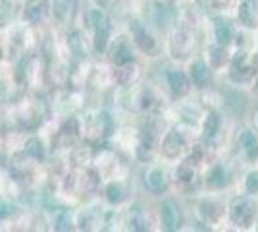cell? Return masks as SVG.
I'll return each mask as SVG.
<instances>
[{
  "label": "cell",
  "mask_w": 258,
  "mask_h": 232,
  "mask_svg": "<svg viewBox=\"0 0 258 232\" xmlns=\"http://www.w3.org/2000/svg\"><path fill=\"white\" fill-rule=\"evenodd\" d=\"M195 213L201 219V222L206 224V226L222 224V222L226 221V215H227V201L222 198V194L208 192L206 198L199 199Z\"/></svg>",
  "instance_id": "cell-2"
},
{
  "label": "cell",
  "mask_w": 258,
  "mask_h": 232,
  "mask_svg": "<svg viewBox=\"0 0 258 232\" xmlns=\"http://www.w3.org/2000/svg\"><path fill=\"white\" fill-rule=\"evenodd\" d=\"M252 126L258 130V109H256V112H254V116H252Z\"/></svg>",
  "instance_id": "cell-26"
},
{
  "label": "cell",
  "mask_w": 258,
  "mask_h": 232,
  "mask_svg": "<svg viewBox=\"0 0 258 232\" xmlns=\"http://www.w3.org/2000/svg\"><path fill=\"white\" fill-rule=\"evenodd\" d=\"M229 49H231V47H224V44H218V43H214V41L208 43L205 60L208 62V66L212 68L214 72H220L222 68H229L231 58H233Z\"/></svg>",
  "instance_id": "cell-12"
},
{
  "label": "cell",
  "mask_w": 258,
  "mask_h": 232,
  "mask_svg": "<svg viewBox=\"0 0 258 232\" xmlns=\"http://www.w3.org/2000/svg\"><path fill=\"white\" fill-rule=\"evenodd\" d=\"M258 219V205L256 198L247 194H237L235 198L227 201V215L226 221L233 224L235 228H252Z\"/></svg>",
  "instance_id": "cell-1"
},
{
  "label": "cell",
  "mask_w": 258,
  "mask_h": 232,
  "mask_svg": "<svg viewBox=\"0 0 258 232\" xmlns=\"http://www.w3.org/2000/svg\"><path fill=\"white\" fill-rule=\"evenodd\" d=\"M256 205H258V198H256Z\"/></svg>",
  "instance_id": "cell-27"
},
{
  "label": "cell",
  "mask_w": 258,
  "mask_h": 232,
  "mask_svg": "<svg viewBox=\"0 0 258 232\" xmlns=\"http://www.w3.org/2000/svg\"><path fill=\"white\" fill-rule=\"evenodd\" d=\"M237 147L247 165L258 163V130L254 126H245L237 133Z\"/></svg>",
  "instance_id": "cell-7"
},
{
  "label": "cell",
  "mask_w": 258,
  "mask_h": 232,
  "mask_svg": "<svg viewBox=\"0 0 258 232\" xmlns=\"http://www.w3.org/2000/svg\"><path fill=\"white\" fill-rule=\"evenodd\" d=\"M10 213H12V205L6 201V199H0V221L6 219Z\"/></svg>",
  "instance_id": "cell-25"
},
{
  "label": "cell",
  "mask_w": 258,
  "mask_h": 232,
  "mask_svg": "<svg viewBox=\"0 0 258 232\" xmlns=\"http://www.w3.org/2000/svg\"><path fill=\"white\" fill-rule=\"evenodd\" d=\"M210 22H212L210 23V29H212V41L214 43L224 44V47L235 44L241 27H237L235 23L231 22L227 16H224V14H216Z\"/></svg>",
  "instance_id": "cell-6"
},
{
  "label": "cell",
  "mask_w": 258,
  "mask_h": 232,
  "mask_svg": "<svg viewBox=\"0 0 258 232\" xmlns=\"http://www.w3.org/2000/svg\"><path fill=\"white\" fill-rule=\"evenodd\" d=\"M195 47H197V39L195 33L189 29H175L170 39V51H172L173 58H193L195 55Z\"/></svg>",
  "instance_id": "cell-8"
},
{
  "label": "cell",
  "mask_w": 258,
  "mask_h": 232,
  "mask_svg": "<svg viewBox=\"0 0 258 232\" xmlns=\"http://www.w3.org/2000/svg\"><path fill=\"white\" fill-rule=\"evenodd\" d=\"M233 184V176H231V170L229 165L224 161H214L210 163L205 172V186L208 192H216V194H222L224 190H227Z\"/></svg>",
  "instance_id": "cell-4"
},
{
  "label": "cell",
  "mask_w": 258,
  "mask_h": 232,
  "mask_svg": "<svg viewBox=\"0 0 258 232\" xmlns=\"http://www.w3.org/2000/svg\"><path fill=\"white\" fill-rule=\"evenodd\" d=\"M91 22H93V25L97 27V29H102V27H108V20H106V14L102 10H98V8H95V10H91Z\"/></svg>",
  "instance_id": "cell-23"
},
{
  "label": "cell",
  "mask_w": 258,
  "mask_h": 232,
  "mask_svg": "<svg viewBox=\"0 0 258 232\" xmlns=\"http://www.w3.org/2000/svg\"><path fill=\"white\" fill-rule=\"evenodd\" d=\"M41 14H43V0H31L27 6H25V10H23V18L27 20V22H39V18H41Z\"/></svg>",
  "instance_id": "cell-20"
},
{
  "label": "cell",
  "mask_w": 258,
  "mask_h": 232,
  "mask_svg": "<svg viewBox=\"0 0 258 232\" xmlns=\"http://www.w3.org/2000/svg\"><path fill=\"white\" fill-rule=\"evenodd\" d=\"M112 58H114V62H118V64H127L133 60V53H131V44L125 41V39H119L116 47H114V51H112Z\"/></svg>",
  "instance_id": "cell-19"
},
{
  "label": "cell",
  "mask_w": 258,
  "mask_h": 232,
  "mask_svg": "<svg viewBox=\"0 0 258 232\" xmlns=\"http://www.w3.org/2000/svg\"><path fill=\"white\" fill-rule=\"evenodd\" d=\"M52 222L56 230H68V228L72 226V215H70L68 211H58V213L54 215Z\"/></svg>",
  "instance_id": "cell-22"
},
{
  "label": "cell",
  "mask_w": 258,
  "mask_h": 232,
  "mask_svg": "<svg viewBox=\"0 0 258 232\" xmlns=\"http://www.w3.org/2000/svg\"><path fill=\"white\" fill-rule=\"evenodd\" d=\"M237 25L245 31H258V0H237Z\"/></svg>",
  "instance_id": "cell-9"
},
{
  "label": "cell",
  "mask_w": 258,
  "mask_h": 232,
  "mask_svg": "<svg viewBox=\"0 0 258 232\" xmlns=\"http://www.w3.org/2000/svg\"><path fill=\"white\" fill-rule=\"evenodd\" d=\"M247 97H243L239 89H227L226 93H222V111L231 116H243L247 112Z\"/></svg>",
  "instance_id": "cell-13"
},
{
  "label": "cell",
  "mask_w": 258,
  "mask_h": 232,
  "mask_svg": "<svg viewBox=\"0 0 258 232\" xmlns=\"http://www.w3.org/2000/svg\"><path fill=\"white\" fill-rule=\"evenodd\" d=\"M241 192L258 198V166H250L245 170V174L241 178Z\"/></svg>",
  "instance_id": "cell-16"
},
{
  "label": "cell",
  "mask_w": 258,
  "mask_h": 232,
  "mask_svg": "<svg viewBox=\"0 0 258 232\" xmlns=\"http://www.w3.org/2000/svg\"><path fill=\"white\" fill-rule=\"evenodd\" d=\"M145 182L151 190L160 192V190L166 188V172L162 170V166H152L145 174Z\"/></svg>",
  "instance_id": "cell-17"
},
{
  "label": "cell",
  "mask_w": 258,
  "mask_h": 232,
  "mask_svg": "<svg viewBox=\"0 0 258 232\" xmlns=\"http://www.w3.org/2000/svg\"><path fill=\"white\" fill-rule=\"evenodd\" d=\"M131 33H133V43L139 47L143 53L151 55L156 51V39L152 37V33L143 25L141 22L131 23Z\"/></svg>",
  "instance_id": "cell-14"
},
{
  "label": "cell",
  "mask_w": 258,
  "mask_h": 232,
  "mask_svg": "<svg viewBox=\"0 0 258 232\" xmlns=\"http://www.w3.org/2000/svg\"><path fill=\"white\" fill-rule=\"evenodd\" d=\"M224 132V111L222 109H208L201 122V140L205 145L212 147L220 140V135Z\"/></svg>",
  "instance_id": "cell-5"
},
{
  "label": "cell",
  "mask_w": 258,
  "mask_h": 232,
  "mask_svg": "<svg viewBox=\"0 0 258 232\" xmlns=\"http://www.w3.org/2000/svg\"><path fill=\"white\" fill-rule=\"evenodd\" d=\"M160 224L164 230H179L183 226V211L177 201L166 198L160 203Z\"/></svg>",
  "instance_id": "cell-10"
},
{
  "label": "cell",
  "mask_w": 258,
  "mask_h": 232,
  "mask_svg": "<svg viewBox=\"0 0 258 232\" xmlns=\"http://www.w3.org/2000/svg\"><path fill=\"white\" fill-rule=\"evenodd\" d=\"M25 151L31 155L33 159H39V161L44 159V145L39 137H31V140L25 144Z\"/></svg>",
  "instance_id": "cell-21"
},
{
  "label": "cell",
  "mask_w": 258,
  "mask_h": 232,
  "mask_svg": "<svg viewBox=\"0 0 258 232\" xmlns=\"http://www.w3.org/2000/svg\"><path fill=\"white\" fill-rule=\"evenodd\" d=\"M166 83L172 91L173 95L181 97V95H187L189 89H191V79L187 76V72H179V70H166Z\"/></svg>",
  "instance_id": "cell-15"
},
{
  "label": "cell",
  "mask_w": 258,
  "mask_h": 232,
  "mask_svg": "<svg viewBox=\"0 0 258 232\" xmlns=\"http://www.w3.org/2000/svg\"><path fill=\"white\" fill-rule=\"evenodd\" d=\"M121 198H123L121 186H119V184H110V186H108V199H110L112 203H118V201H121Z\"/></svg>",
  "instance_id": "cell-24"
},
{
  "label": "cell",
  "mask_w": 258,
  "mask_h": 232,
  "mask_svg": "<svg viewBox=\"0 0 258 232\" xmlns=\"http://www.w3.org/2000/svg\"><path fill=\"white\" fill-rule=\"evenodd\" d=\"M189 130H193L191 126H177L172 128L170 132L164 135L162 140V153L166 155L168 159H175L179 155L191 151L193 147V137L189 135Z\"/></svg>",
  "instance_id": "cell-3"
},
{
  "label": "cell",
  "mask_w": 258,
  "mask_h": 232,
  "mask_svg": "<svg viewBox=\"0 0 258 232\" xmlns=\"http://www.w3.org/2000/svg\"><path fill=\"white\" fill-rule=\"evenodd\" d=\"M76 0H52V16L60 23L68 22V18L72 16Z\"/></svg>",
  "instance_id": "cell-18"
},
{
  "label": "cell",
  "mask_w": 258,
  "mask_h": 232,
  "mask_svg": "<svg viewBox=\"0 0 258 232\" xmlns=\"http://www.w3.org/2000/svg\"><path fill=\"white\" fill-rule=\"evenodd\" d=\"M212 68L208 66L205 58H193L189 60V66H187V76L191 79L193 87L205 89L210 87V81H212Z\"/></svg>",
  "instance_id": "cell-11"
}]
</instances>
